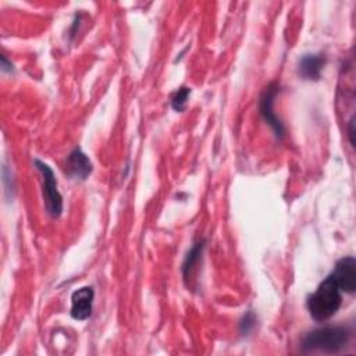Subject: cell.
I'll list each match as a JSON object with an SVG mask.
<instances>
[{
	"mask_svg": "<svg viewBox=\"0 0 356 356\" xmlns=\"http://www.w3.org/2000/svg\"><path fill=\"white\" fill-rule=\"evenodd\" d=\"M342 305V291L334 277L328 274L317 286V289L309 295L306 307L314 321L330 320Z\"/></svg>",
	"mask_w": 356,
	"mask_h": 356,
	"instance_id": "6da1fadb",
	"label": "cell"
},
{
	"mask_svg": "<svg viewBox=\"0 0 356 356\" xmlns=\"http://www.w3.org/2000/svg\"><path fill=\"white\" fill-rule=\"evenodd\" d=\"M353 331L345 325H325L307 332L302 339L303 352L338 353L348 346Z\"/></svg>",
	"mask_w": 356,
	"mask_h": 356,
	"instance_id": "7a4b0ae2",
	"label": "cell"
},
{
	"mask_svg": "<svg viewBox=\"0 0 356 356\" xmlns=\"http://www.w3.org/2000/svg\"><path fill=\"white\" fill-rule=\"evenodd\" d=\"M33 165L42 175V196L46 213L51 218H58L63 213V196L58 191L56 175L51 167L39 159L33 160Z\"/></svg>",
	"mask_w": 356,
	"mask_h": 356,
	"instance_id": "3957f363",
	"label": "cell"
},
{
	"mask_svg": "<svg viewBox=\"0 0 356 356\" xmlns=\"http://www.w3.org/2000/svg\"><path fill=\"white\" fill-rule=\"evenodd\" d=\"M278 93H280V85L277 82L268 83L259 99V113L264 120V122L273 129L275 138L282 139L285 135V127L274 111V102Z\"/></svg>",
	"mask_w": 356,
	"mask_h": 356,
	"instance_id": "277c9868",
	"label": "cell"
},
{
	"mask_svg": "<svg viewBox=\"0 0 356 356\" xmlns=\"http://www.w3.org/2000/svg\"><path fill=\"white\" fill-rule=\"evenodd\" d=\"M206 248V241L204 239H197L191 249L188 250L182 266H181V273H182V280L184 284L186 285L188 289H195L196 288V277L199 274V266L203 259V252Z\"/></svg>",
	"mask_w": 356,
	"mask_h": 356,
	"instance_id": "5b68a950",
	"label": "cell"
},
{
	"mask_svg": "<svg viewBox=\"0 0 356 356\" xmlns=\"http://www.w3.org/2000/svg\"><path fill=\"white\" fill-rule=\"evenodd\" d=\"M341 291L353 295L356 291V259L353 256H345L335 263L334 270L330 273Z\"/></svg>",
	"mask_w": 356,
	"mask_h": 356,
	"instance_id": "8992f818",
	"label": "cell"
},
{
	"mask_svg": "<svg viewBox=\"0 0 356 356\" xmlns=\"http://www.w3.org/2000/svg\"><path fill=\"white\" fill-rule=\"evenodd\" d=\"M95 291L92 286H81L71 295L70 314L76 321H85L92 316Z\"/></svg>",
	"mask_w": 356,
	"mask_h": 356,
	"instance_id": "52a82bcc",
	"label": "cell"
},
{
	"mask_svg": "<svg viewBox=\"0 0 356 356\" xmlns=\"http://www.w3.org/2000/svg\"><path fill=\"white\" fill-rule=\"evenodd\" d=\"M65 172L72 179L85 181L93 171V164L81 147H75L65 159Z\"/></svg>",
	"mask_w": 356,
	"mask_h": 356,
	"instance_id": "ba28073f",
	"label": "cell"
},
{
	"mask_svg": "<svg viewBox=\"0 0 356 356\" xmlns=\"http://www.w3.org/2000/svg\"><path fill=\"white\" fill-rule=\"evenodd\" d=\"M325 63H327V57L323 53L305 54L299 60V65H298L299 75L305 81H318Z\"/></svg>",
	"mask_w": 356,
	"mask_h": 356,
	"instance_id": "9c48e42d",
	"label": "cell"
},
{
	"mask_svg": "<svg viewBox=\"0 0 356 356\" xmlns=\"http://www.w3.org/2000/svg\"><path fill=\"white\" fill-rule=\"evenodd\" d=\"M191 92H192L191 88H188V86H181V88L175 89V90L171 93V96H170L171 107H172L175 111H178V113L184 111L185 107H186L188 99H189V96H191Z\"/></svg>",
	"mask_w": 356,
	"mask_h": 356,
	"instance_id": "30bf717a",
	"label": "cell"
},
{
	"mask_svg": "<svg viewBox=\"0 0 356 356\" xmlns=\"http://www.w3.org/2000/svg\"><path fill=\"white\" fill-rule=\"evenodd\" d=\"M256 324H257V317H256V314H254L252 310H248V312L242 316V318H241V321H239V332H241V335H243V337L249 335V334L254 330Z\"/></svg>",
	"mask_w": 356,
	"mask_h": 356,
	"instance_id": "8fae6325",
	"label": "cell"
},
{
	"mask_svg": "<svg viewBox=\"0 0 356 356\" xmlns=\"http://www.w3.org/2000/svg\"><path fill=\"white\" fill-rule=\"evenodd\" d=\"M353 125H355V117H352L348 122V138H349V142L352 146H355V140H353V134H355V129H353Z\"/></svg>",
	"mask_w": 356,
	"mask_h": 356,
	"instance_id": "7c38bea8",
	"label": "cell"
},
{
	"mask_svg": "<svg viewBox=\"0 0 356 356\" xmlns=\"http://www.w3.org/2000/svg\"><path fill=\"white\" fill-rule=\"evenodd\" d=\"M1 70L4 72H11L13 71V63L8 61L4 54H1Z\"/></svg>",
	"mask_w": 356,
	"mask_h": 356,
	"instance_id": "4fadbf2b",
	"label": "cell"
}]
</instances>
